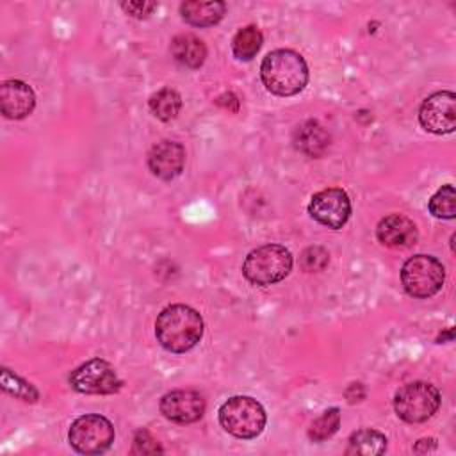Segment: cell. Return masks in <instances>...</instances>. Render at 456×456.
Wrapping results in <instances>:
<instances>
[{
    "label": "cell",
    "mask_w": 456,
    "mask_h": 456,
    "mask_svg": "<svg viewBox=\"0 0 456 456\" xmlns=\"http://www.w3.org/2000/svg\"><path fill=\"white\" fill-rule=\"evenodd\" d=\"M185 150L180 142L160 141L148 153V167L160 180H173L183 171Z\"/></svg>",
    "instance_id": "obj_12"
},
{
    "label": "cell",
    "mask_w": 456,
    "mask_h": 456,
    "mask_svg": "<svg viewBox=\"0 0 456 456\" xmlns=\"http://www.w3.org/2000/svg\"><path fill=\"white\" fill-rule=\"evenodd\" d=\"M308 214L321 224L338 230L351 216V201L344 189L330 187L312 196L308 203Z\"/></svg>",
    "instance_id": "obj_10"
},
{
    "label": "cell",
    "mask_w": 456,
    "mask_h": 456,
    "mask_svg": "<svg viewBox=\"0 0 456 456\" xmlns=\"http://www.w3.org/2000/svg\"><path fill=\"white\" fill-rule=\"evenodd\" d=\"M68 440L80 454H102L114 442V426L103 415L87 413L73 420Z\"/></svg>",
    "instance_id": "obj_7"
},
{
    "label": "cell",
    "mask_w": 456,
    "mask_h": 456,
    "mask_svg": "<svg viewBox=\"0 0 456 456\" xmlns=\"http://www.w3.org/2000/svg\"><path fill=\"white\" fill-rule=\"evenodd\" d=\"M265 420L264 406L248 395H233L219 408L221 428L235 438L249 440L258 436L265 428Z\"/></svg>",
    "instance_id": "obj_4"
},
{
    "label": "cell",
    "mask_w": 456,
    "mask_h": 456,
    "mask_svg": "<svg viewBox=\"0 0 456 456\" xmlns=\"http://www.w3.org/2000/svg\"><path fill=\"white\" fill-rule=\"evenodd\" d=\"M0 385L5 392H9L11 395L27 401V403H36L39 399V392L34 388L32 383L21 379L20 376L12 374L9 369H2L0 374Z\"/></svg>",
    "instance_id": "obj_22"
},
{
    "label": "cell",
    "mask_w": 456,
    "mask_h": 456,
    "mask_svg": "<svg viewBox=\"0 0 456 456\" xmlns=\"http://www.w3.org/2000/svg\"><path fill=\"white\" fill-rule=\"evenodd\" d=\"M330 262V253L321 246H310L301 253L299 264L306 273H319Z\"/></svg>",
    "instance_id": "obj_24"
},
{
    "label": "cell",
    "mask_w": 456,
    "mask_h": 456,
    "mask_svg": "<svg viewBox=\"0 0 456 456\" xmlns=\"http://www.w3.org/2000/svg\"><path fill=\"white\" fill-rule=\"evenodd\" d=\"M171 53L182 66L196 69L205 62L207 46L194 34H180L171 41Z\"/></svg>",
    "instance_id": "obj_17"
},
{
    "label": "cell",
    "mask_w": 456,
    "mask_h": 456,
    "mask_svg": "<svg viewBox=\"0 0 456 456\" xmlns=\"http://www.w3.org/2000/svg\"><path fill=\"white\" fill-rule=\"evenodd\" d=\"M148 105L155 118H159L160 121H171L178 116L182 109V96L171 87H162L150 96Z\"/></svg>",
    "instance_id": "obj_19"
},
{
    "label": "cell",
    "mask_w": 456,
    "mask_h": 456,
    "mask_svg": "<svg viewBox=\"0 0 456 456\" xmlns=\"http://www.w3.org/2000/svg\"><path fill=\"white\" fill-rule=\"evenodd\" d=\"M435 449H436L435 438H422V440H419V442L415 444V447H413L415 452H428V451H435Z\"/></svg>",
    "instance_id": "obj_27"
},
{
    "label": "cell",
    "mask_w": 456,
    "mask_h": 456,
    "mask_svg": "<svg viewBox=\"0 0 456 456\" xmlns=\"http://www.w3.org/2000/svg\"><path fill=\"white\" fill-rule=\"evenodd\" d=\"M155 337L164 349L185 353L201 340L203 319L187 305H169L155 321Z\"/></svg>",
    "instance_id": "obj_1"
},
{
    "label": "cell",
    "mask_w": 456,
    "mask_h": 456,
    "mask_svg": "<svg viewBox=\"0 0 456 456\" xmlns=\"http://www.w3.org/2000/svg\"><path fill=\"white\" fill-rule=\"evenodd\" d=\"M378 240L388 248H410L417 242L419 232L415 223L403 214H390L383 217L376 228Z\"/></svg>",
    "instance_id": "obj_14"
},
{
    "label": "cell",
    "mask_w": 456,
    "mask_h": 456,
    "mask_svg": "<svg viewBox=\"0 0 456 456\" xmlns=\"http://www.w3.org/2000/svg\"><path fill=\"white\" fill-rule=\"evenodd\" d=\"M160 413L176 424H191L203 417L205 399L196 390H173L162 395Z\"/></svg>",
    "instance_id": "obj_11"
},
{
    "label": "cell",
    "mask_w": 456,
    "mask_h": 456,
    "mask_svg": "<svg viewBox=\"0 0 456 456\" xmlns=\"http://www.w3.org/2000/svg\"><path fill=\"white\" fill-rule=\"evenodd\" d=\"M69 385L80 394H116L123 383L109 362L93 358L69 374Z\"/></svg>",
    "instance_id": "obj_8"
},
{
    "label": "cell",
    "mask_w": 456,
    "mask_h": 456,
    "mask_svg": "<svg viewBox=\"0 0 456 456\" xmlns=\"http://www.w3.org/2000/svg\"><path fill=\"white\" fill-rule=\"evenodd\" d=\"M224 12H226V4L219 0H212V2L187 0L180 4L182 18L192 27L216 25L217 21H221Z\"/></svg>",
    "instance_id": "obj_16"
},
{
    "label": "cell",
    "mask_w": 456,
    "mask_h": 456,
    "mask_svg": "<svg viewBox=\"0 0 456 456\" xmlns=\"http://www.w3.org/2000/svg\"><path fill=\"white\" fill-rule=\"evenodd\" d=\"M157 452H162L160 444L151 436L150 431L139 429L134 436L132 454H157Z\"/></svg>",
    "instance_id": "obj_25"
},
{
    "label": "cell",
    "mask_w": 456,
    "mask_h": 456,
    "mask_svg": "<svg viewBox=\"0 0 456 456\" xmlns=\"http://www.w3.org/2000/svg\"><path fill=\"white\" fill-rule=\"evenodd\" d=\"M121 9L134 18H148L157 9V2H121Z\"/></svg>",
    "instance_id": "obj_26"
},
{
    "label": "cell",
    "mask_w": 456,
    "mask_h": 456,
    "mask_svg": "<svg viewBox=\"0 0 456 456\" xmlns=\"http://www.w3.org/2000/svg\"><path fill=\"white\" fill-rule=\"evenodd\" d=\"M260 78L276 96H294L308 82V66L301 53L280 48L269 52L260 64Z\"/></svg>",
    "instance_id": "obj_2"
},
{
    "label": "cell",
    "mask_w": 456,
    "mask_h": 456,
    "mask_svg": "<svg viewBox=\"0 0 456 456\" xmlns=\"http://www.w3.org/2000/svg\"><path fill=\"white\" fill-rule=\"evenodd\" d=\"M445 280L444 264L431 255H415L401 269V283L408 296L426 299L435 296Z\"/></svg>",
    "instance_id": "obj_5"
},
{
    "label": "cell",
    "mask_w": 456,
    "mask_h": 456,
    "mask_svg": "<svg viewBox=\"0 0 456 456\" xmlns=\"http://www.w3.org/2000/svg\"><path fill=\"white\" fill-rule=\"evenodd\" d=\"M387 449V436L376 429H360L349 436L346 454L378 456Z\"/></svg>",
    "instance_id": "obj_18"
},
{
    "label": "cell",
    "mask_w": 456,
    "mask_h": 456,
    "mask_svg": "<svg viewBox=\"0 0 456 456\" xmlns=\"http://www.w3.org/2000/svg\"><path fill=\"white\" fill-rule=\"evenodd\" d=\"M294 146L308 157H321L330 146V134L321 123L308 119L294 130Z\"/></svg>",
    "instance_id": "obj_15"
},
{
    "label": "cell",
    "mask_w": 456,
    "mask_h": 456,
    "mask_svg": "<svg viewBox=\"0 0 456 456\" xmlns=\"http://www.w3.org/2000/svg\"><path fill=\"white\" fill-rule=\"evenodd\" d=\"M429 212L438 219H454L456 216V194L451 183L442 185L428 203Z\"/></svg>",
    "instance_id": "obj_21"
},
{
    "label": "cell",
    "mask_w": 456,
    "mask_h": 456,
    "mask_svg": "<svg viewBox=\"0 0 456 456\" xmlns=\"http://www.w3.org/2000/svg\"><path fill=\"white\" fill-rule=\"evenodd\" d=\"M419 121L431 134H452L456 128V94L438 91L428 96L419 109Z\"/></svg>",
    "instance_id": "obj_9"
},
{
    "label": "cell",
    "mask_w": 456,
    "mask_h": 456,
    "mask_svg": "<svg viewBox=\"0 0 456 456\" xmlns=\"http://www.w3.org/2000/svg\"><path fill=\"white\" fill-rule=\"evenodd\" d=\"M292 269V255L281 244H264L248 253L242 264L244 278L258 287L281 281Z\"/></svg>",
    "instance_id": "obj_3"
},
{
    "label": "cell",
    "mask_w": 456,
    "mask_h": 456,
    "mask_svg": "<svg viewBox=\"0 0 456 456\" xmlns=\"http://www.w3.org/2000/svg\"><path fill=\"white\" fill-rule=\"evenodd\" d=\"M440 406V392L426 381H413L401 387L394 397L397 417L410 424H419L431 419Z\"/></svg>",
    "instance_id": "obj_6"
},
{
    "label": "cell",
    "mask_w": 456,
    "mask_h": 456,
    "mask_svg": "<svg viewBox=\"0 0 456 456\" xmlns=\"http://www.w3.org/2000/svg\"><path fill=\"white\" fill-rule=\"evenodd\" d=\"M338 426H340V410L337 406H333L312 422V426L308 429V438L312 442H322V440L333 436L337 433Z\"/></svg>",
    "instance_id": "obj_23"
},
{
    "label": "cell",
    "mask_w": 456,
    "mask_h": 456,
    "mask_svg": "<svg viewBox=\"0 0 456 456\" xmlns=\"http://www.w3.org/2000/svg\"><path fill=\"white\" fill-rule=\"evenodd\" d=\"M36 107V94L23 80H4L0 86V110L7 119H23Z\"/></svg>",
    "instance_id": "obj_13"
},
{
    "label": "cell",
    "mask_w": 456,
    "mask_h": 456,
    "mask_svg": "<svg viewBox=\"0 0 456 456\" xmlns=\"http://www.w3.org/2000/svg\"><path fill=\"white\" fill-rule=\"evenodd\" d=\"M262 32L256 25L242 27L232 39V52L239 61H251L262 46Z\"/></svg>",
    "instance_id": "obj_20"
}]
</instances>
